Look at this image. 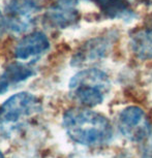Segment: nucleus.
I'll return each mask as SVG.
<instances>
[{
	"label": "nucleus",
	"mask_w": 152,
	"mask_h": 158,
	"mask_svg": "<svg viewBox=\"0 0 152 158\" xmlns=\"http://www.w3.org/2000/svg\"><path fill=\"white\" fill-rule=\"evenodd\" d=\"M63 127L67 135L80 145L96 147L108 143L113 130L105 116L88 109L74 108L63 115Z\"/></svg>",
	"instance_id": "obj_1"
},
{
	"label": "nucleus",
	"mask_w": 152,
	"mask_h": 158,
	"mask_svg": "<svg viewBox=\"0 0 152 158\" xmlns=\"http://www.w3.org/2000/svg\"><path fill=\"white\" fill-rule=\"evenodd\" d=\"M40 110L41 103L34 94H14L0 106V135L4 139L13 138Z\"/></svg>",
	"instance_id": "obj_2"
},
{
	"label": "nucleus",
	"mask_w": 152,
	"mask_h": 158,
	"mask_svg": "<svg viewBox=\"0 0 152 158\" xmlns=\"http://www.w3.org/2000/svg\"><path fill=\"white\" fill-rule=\"evenodd\" d=\"M110 87L109 77L96 68L80 71L71 77L68 84L70 97L87 108H93L103 102Z\"/></svg>",
	"instance_id": "obj_3"
},
{
	"label": "nucleus",
	"mask_w": 152,
	"mask_h": 158,
	"mask_svg": "<svg viewBox=\"0 0 152 158\" xmlns=\"http://www.w3.org/2000/svg\"><path fill=\"white\" fill-rule=\"evenodd\" d=\"M40 10V0H11L5 7V23L10 30L22 33L34 25Z\"/></svg>",
	"instance_id": "obj_4"
},
{
	"label": "nucleus",
	"mask_w": 152,
	"mask_h": 158,
	"mask_svg": "<svg viewBox=\"0 0 152 158\" xmlns=\"http://www.w3.org/2000/svg\"><path fill=\"white\" fill-rule=\"evenodd\" d=\"M118 126L125 138L137 143L145 142L152 132L148 118L138 106L124 109L119 115Z\"/></svg>",
	"instance_id": "obj_5"
},
{
	"label": "nucleus",
	"mask_w": 152,
	"mask_h": 158,
	"mask_svg": "<svg viewBox=\"0 0 152 158\" xmlns=\"http://www.w3.org/2000/svg\"><path fill=\"white\" fill-rule=\"evenodd\" d=\"M48 23L55 28H67L79 20L77 0H58L47 11Z\"/></svg>",
	"instance_id": "obj_6"
},
{
	"label": "nucleus",
	"mask_w": 152,
	"mask_h": 158,
	"mask_svg": "<svg viewBox=\"0 0 152 158\" xmlns=\"http://www.w3.org/2000/svg\"><path fill=\"white\" fill-rule=\"evenodd\" d=\"M50 41L43 32H33L23 37L18 44L15 55L19 60H33L49 50Z\"/></svg>",
	"instance_id": "obj_7"
},
{
	"label": "nucleus",
	"mask_w": 152,
	"mask_h": 158,
	"mask_svg": "<svg viewBox=\"0 0 152 158\" xmlns=\"http://www.w3.org/2000/svg\"><path fill=\"white\" fill-rule=\"evenodd\" d=\"M110 47V40L105 37H96L87 41L80 48L78 52L71 59V64L74 66H82V65L91 63L103 58Z\"/></svg>",
	"instance_id": "obj_8"
},
{
	"label": "nucleus",
	"mask_w": 152,
	"mask_h": 158,
	"mask_svg": "<svg viewBox=\"0 0 152 158\" xmlns=\"http://www.w3.org/2000/svg\"><path fill=\"white\" fill-rule=\"evenodd\" d=\"M34 74L30 66L23 63H13L5 68L0 76V95L10 90L13 86L20 84Z\"/></svg>",
	"instance_id": "obj_9"
},
{
	"label": "nucleus",
	"mask_w": 152,
	"mask_h": 158,
	"mask_svg": "<svg viewBox=\"0 0 152 158\" xmlns=\"http://www.w3.org/2000/svg\"><path fill=\"white\" fill-rule=\"evenodd\" d=\"M130 48L141 60L152 58V24L133 32L130 36Z\"/></svg>",
	"instance_id": "obj_10"
},
{
	"label": "nucleus",
	"mask_w": 152,
	"mask_h": 158,
	"mask_svg": "<svg viewBox=\"0 0 152 158\" xmlns=\"http://www.w3.org/2000/svg\"><path fill=\"white\" fill-rule=\"evenodd\" d=\"M96 2L100 7V10L106 14L107 17L112 19H124L129 20L133 17V10L129 4L123 0H92Z\"/></svg>",
	"instance_id": "obj_11"
},
{
	"label": "nucleus",
	"mask_w": 152,
	"mask_h": 158,
	"mask_svg": "<svg viewBox=\"0 0 152 158\" xmlns=\"http://www.w3.org/2000/svg\"><path fill=\"white\" fill-rule=\"evenodd\" d=\"M146 141H147V144L144 148V153H143L142 158H152V132Z\"/></svg>",
	"instance_id": "obj_12"
},
{
	"label": "nucleus",
	"mask_w": 152,
	"mask_h": 158,
	"mask_svg": "<svg viewBox=\"0 0 152 158\" xmlns=\"http://www.w3.org/2000/svg\"><path fill=\"white\" fill-rule=\"evenodd\" d=\"M3 22V16H2L1 11H0V25H1V23Z\"/></svg>",
	"instance_id": "obj_13"
},
{
	"label": "nucleus",
	"mask_w": 152,
	"mask_h": 158,
	"mask_svg": "<svg viewBox=\"0 0 152 158\" xmlns=\"http://www.w3.org/2000/svg\"><path fill=\"white\" fill-rule=\"evenodd\" d=\"M0 158H6V157H5V156H4V154H3V153H2V152H1V151H0Z\"/></svg>",
	"instance_id": "obj_14"
}]
</instances>
